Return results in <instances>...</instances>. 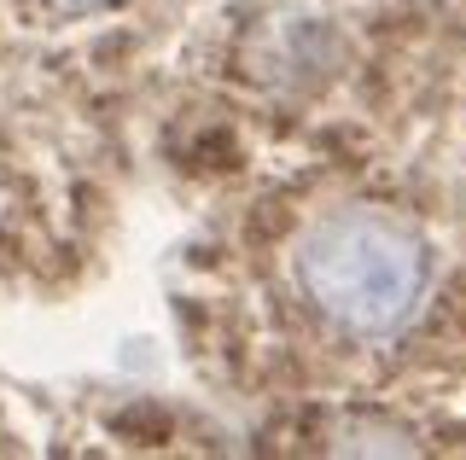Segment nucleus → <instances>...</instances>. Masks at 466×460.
Segmentation results:
<instances>
[{"mask_svg": "<svg viewBox=\"0 0 466 460\" xmlns=\"http://www.w3.org/2000/svg\"><path fill=\"white\" fill-rule=\"evenodd\" d=\"M291 280L303 304L327 315L339 333L385 338L414 321L426 297V245L390 210H327L303 227Z\"/></svg>", "mask_w": 466, "mask_h": 460, "instance_id": "nucleus-1", "label": "nucleus"}, {"mask_svg": "<svg viewBox=\"0 0 466 460\" xmlns=\"http://www.w3.org/2000/svg\"><path fill=\"white\" fill-rule=\"evenodd\" d=\"M53 6H70V12H87V6H106V0H53Z\"/></svg>", "mask_w": 466, "mask_h": 460, "instance_id": "nucleus-2", "label": "nucleus"}]
</instances>
